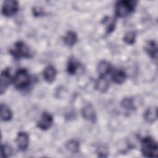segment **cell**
<instances>
[{
  "label": "cell",
  "mask_w": 158,
  "mask_h": 158,
  "mask_svg": "<svg viewBox=\"0 0 158 158\" xmlns=\"http://www.w3.org/2000/svg\"><path fill=\"white\" fill-rule=\"evenodd\" d=\"M1 156L2 157L7 158L13 154V148L8 144H3L1 145Z\"/></svg>",
  "instance_id": "cell-23"
},
{
  "label": "cell",
  "mask_w": 158,
  "mask_h": 158,
  "mask_svg": "<svg viewBox=\"0 0 158 158\" xmlns=\"http://www.w3.org/2000/svg\"><path fill=\"white\" fill-rule=\"evenodd\" d=\"M12 82L15 88L22 89L26 88L30 84V77L26 69H19L16 71L12 78Z\"/></svg>",
  "instance_id": "cell-4"
},
{
  "label": "cell",
  "mask_w": 158,
  "mask_h": 158,
  "mask_svg": "<svg viewBox=\"0 0 158 158\" xmlns=\"http://www.w3.org/2000/svg\"><path fill=\"white\" fill-rule=\"evenodd\" d=\"M79 67L78 62L74 58L70 57L67 65V72L70 75H75Z\"/></svg>",
  "instance_id": "cell-19"
},
{
  "label": "cell",
  "mask_w": 158,
  "mask_h": 158,
  "mask_svg": "<svg viewBox=\"0 0 158 158\" xmlns=\"http://www.w3.org/2000/svg\"><path fill=\"white\" fill-rule=\"evenodd\" d=\"M56 74H57L56 69L53 65H51L46 67L44 69L43 73V75L44 80L49 83H52L54 81L56 77Z\"/></svg>",
  "instance_id": "cell-11"
},
{
  "label": "cell",
  "mask_w": 158,
  "mask_h": 158,
  "mask_svg": "<svg viewBox=\"0 0 158 158\" xmlns=\"http://www.w3.org/2000/svg\"><path fill=\"white\" fill-rule=\"evenodd\" d=\"M112 65L110 62L106 60L100 61L97 65V72L100 76H106L110 72Z\"/></svg>",
  "instance_id": "cell-14"
},
{
  "label": "cell",
  "mask_w": 158,
  "mask_h": 158,
  "mask_svg": "<svg viewBox=\"0 0 158 158\" xmlns=\"http://www.w3.org/2000/svg\"><path fill=\"white\" fill-rule=\"evenodd\" d=\"M19 9V3L15 0H7L3 2L1 12L6 17L14 15Z\"/></svg>",
  "instance_id": "cell-5"
},
{
  "label": "cell",
  "mask_w": 158,
  "mask_h": 158,
  "mask_svg": "<svg viewBox=\"0 0 158 158\" xmlns=\"http://www.w3.org/2000/svg\"><path fill=\"white\" fill-rule=\"evenodd\" d=\"M158 146L157 142L151 136L143 138L141 141V151L144 157H156L157 156Z\"/></svg>",
  "instance_id": "cell-1"
},
{
  "label": "cell",
  "mask_w": 158,
  "mask_h": 158,
  "mask_svg": "<svg viewBox=\"0 0 158 158\" xmlns=\"http://www.w3.org/2000/svg\"><path fill=\"white\" fill-rule=\"evenodd\" d=\"M147 54L154 60H157V43L154 40L148 41L144 47Z\"/></svg>",
  "instance_id": "cell-10"
},
{
  "label": "cell",
  "mask_w": 158,
  "mask_h": 158,
  "mask_svg": "<svg viewBox=\"0 0 158 158\" xmlns=\"http://www.w3.org/2000/svg\"><path fill=\"white\" fill-rule=\"evenodd\" d=\"M53 122V117L49 112H43L36 125L40 129L42 130H47L51 127Z\"/></svg>",
  "instance_id": "cell-6"
},
{
  "label": "cell",
  "mask_w": 158,
  "mask_h": 158,
  "mask_svg": "<svg viewBox=\"0 0 158 158\" xmlns=\"http://www.w3.org/2000/svg\"><path fill=\"white\" fill-rule=\"evenodd\" d=\"M63 40L65 45L71 47L77 43L78 40V36L75 31L70 30L66 33L65 35L63 38Z\"/></svg>",
  "instance_id": "cell-16"
},
{
  "label": "cell",
  "mask_w": 158,
  "mask_h": 158,
  "mask_svg": "<svg viewBox=\"0 0 158 158\" xmlns=\"http://www.w3.org/2000/svg\"><path fill=\"white\" fill-rule=\"evenodd\" d=\"M109 88V82L105 76H100L95 83V89L100 93H104L107 91Z\"/></svg>",
  "instance_id": "cell-12"
},
{
  "label": "cell",
  "mask_w": 158,
  "mask_h": 158,
  "mask_svg": "<svg viewBox=\"0 0 158 158\" xmlns=\"http://www.w3.org/2000/svg\"><path fill=\"white\" fill-rule=\"evenodd\" d=\"M102 24L105 26L106 32L107 33H112L115 27V19L110 17H106L102 21Z\"/></svg>",
  "instance_id": "cell-18"
},
{
  "label": "cell",
  "mask_w": 158,
  "mask_h": 158,
  "mask_svg": "<svg viewBox=\"0 0 158 158\" xmlns=\"http://www.w3.org/2000/svg\"><path fill=\"white\" fill-rule=\"evenodd\" d=\"M10 54L15 59L30 58L32 56L30 47L23 41H18L15 42L9 51Z\"/></svg>",
  "instance_id": "cell-3"
},
{
  "label": "cell",
  "mask_w": 158,
  "mask_h": 158,
  "mask_svg": "<svg viewBox=\"0 0 158 158\" xmlns=\"http://www.w3.org/2000/svg\"><path fill=\"white\" fill-rule=\"evenodd\" d=\"M97 153H98V157H107L108 156V154H109L108 149L104 145L100 146L98 148Z\"/></svg>",
  "instance_id": "cell-24"
},
{
  "label": "cell",
  "mask_w": 158,
  "mask_h": 158,
  "mask_svg": "<svg viewBox=\"0 0 158 158\" xmlns=\"http://www.w3.org/2000/svg\"><path fill=\"white\" fill-rule=\"evenodd\" d=\"M33 14L36 17H39L44 14L43 10L40 7H35L32 9Z\"/></svg>",
  "instance_id": "cell-25"
},
{
  "label": "cell",
  "mask_w": 158,
  "mask_h": 158,
  "mask_svg": "<svg viewBox=\"0 0 158 158\" xmlns=\"http://www.w3.org/2000/svg\"><path fill=\"white\" fill-rule=\"evenodd\" d=\"M127 78L126 72L122 69L115 70L111 75V79L112 81L116 84H122L125 82Z\"/></svg>",
  "instance_id": "cell-13"
},
{
  "label": "cell",
  "mask_w": 158,
  "mask_h": 158,
  "mask_svg": "<svg viewBox=\"0 0 158 158\" xmlns=\"http://www.w3.org/2000/svg\"><path fill=\"white\" fill-rule=\"evenodd\" d=\"M121 106L123 108L128 110H133L136 109L134 99L131 98H125L123 99L121 102Z\"/></svg>",
  "instance_id": "cell-21"
},
{
  "label": "cell",
  "mask_w": 158,
  "mask_h": 158,
  "mask_svg": "<svg viewBox=\"0 0 158 158\" xmlns=\"http://www.w3.org/2000/svg\"><path fill=\"white\" fill-rule=\"evenodd\" d=\"M136 1L133 0H121L115 5V15L118 17H125L132 12L136 7Z\"/></svg>",
  "instance_id": "cell-2"
},
{
  "label": "cell",
  "mask_w": 158,
  "mask_h": 158,
  "mask_svg": "<svg viewBox=\"0 0 158 158\" xmlns=\"http://www.w3.org/2000/svg\"><path fill=\"white\" fill-rule=\"evenodd\" d=\"M1 118L4 122H7L12 118V112L10 109L6 104H1Z\"/></svg>",
  "instance_id": "cell-17"
},
{
  "label": "cell",
  "mask_w": 158,
  "mask_h": 158,
  "mask_svg": "<svg viewBox=\"0 0 158 158\" xmlns=\"http://www.w3.org/2000/svg\"><path fill=\"white\" fill-rule=\"evenodd\" d=\"M65 148L72 154H76L79 151L80 143L76 139H70L66 143Z\"/></svg>",
  "instance_id": "cell-20"
},
{
  "label": "cell",
  "mask_w": 158,
  "mask_h": 158,
  "mask_svg": "<svg viewBox=\"0 0 158 158\" xmlns=\"http://www.w3.org/2000/svg\"><path fill=\"white\" fill-rule=\"evenodd\" d=\"M81 115L85 120L91 122L95 123L97 119L96 113L94 106L92 104L88 103L86 104L81 109Z\"/></svg>",
  "instance_id": "cell-8"
},
{
  "label": "cell",
  "mask_w": 158,
  "mask_h": 158,
  "mask_svg": "<svg viewBox=\"0 0 158 158\" xmlns=\"http://www.w3.org/2000/svg\"><path fill=\"white\" fill-rule=\"evenodd\" d=\"M16 143L18 148L22 151L27 150L29 145V136L24 131H20L18 133L16 138Z\"/></svg>",
  "instance_id": "cell-9"
},
{
  "label": "cell",
  "mask_w": 158,
  "mask_h": 158,
  "mask_svg": "<svg viewBox=\"0 0 158 158\" xmlns=\"http://www.w3.org/2000/svg\"><path fill=\"white\" fill-rule=\"evenodd\" d=\"M144 118L149 123H154L157 118V107H151L147 109L144 114Z\"/></svg>",
  "instance_id": "cell-15"
},
{
  "label": "cell",
  "mask_w": 158,
  "mask_h": 158,
  "mask_svg": "<svg viewBox=\"0 0 158 158\" xmlns=\"http://www.w3.org/2000/svg\"><path fill=\"white\" fill-rule=\"evenodd\" d=\"M136 33L133 31H129L125 33L123 38V41L129 45H132L136 41Z\"/></svg>",
  "instance_id": "cell-22"
},
{
  "label": "cell",
  "mask_w": 158,
  "mask_h": 158,
  "mask_svg": "<svg viewBox=\"0 0 158 158\" xmlns=\"http://www.w3.org/2000/svg\"><path fill=\"white\" fill-rule=\"evenodd\" d=\"M12 77L10 75V71L9 68L4 69L1 73L0 77V93L3 94L7 88L9 86L11 81Z\"/></svg>",
  "instance_id": "cell-7"
}]
</instances>
